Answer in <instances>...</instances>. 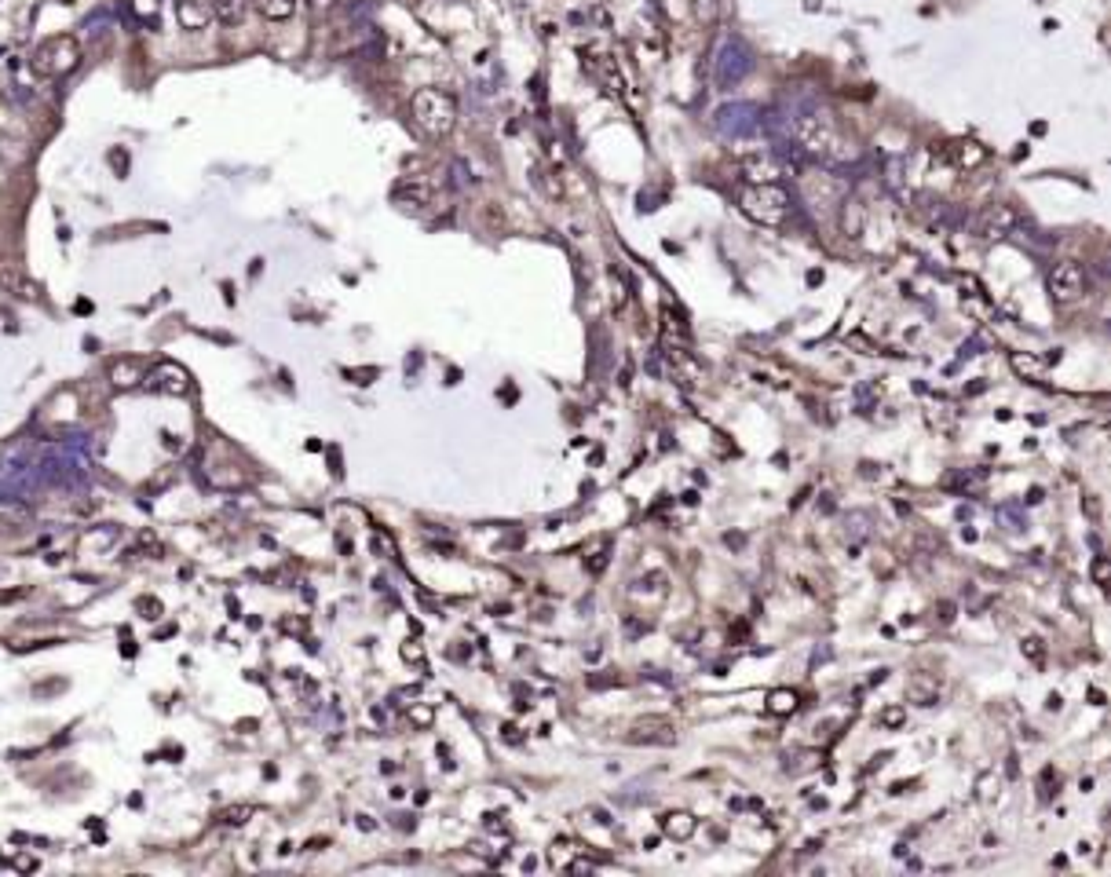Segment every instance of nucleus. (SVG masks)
<instances>
[{
    "instance_id": "obj_1",
    "label": "nucleus",
    "mask_w": 1111,
    "mask_h": 877,
    "mask_svg": "<svg viewBox=\"0 0 1111 877\" xmlns=\"http://www.w3.org/2000/svg\"><path fill=\"white\" fill-rule=\"evenodd\" d=\"M738 209H743L750 220H757L761 227H786L793 220V198L786 194V187L779 184H754L738 194Z\"/></svg>"
},
{
    "instance_id": "obj_2",
    "label": "nucleus",
    "mask_w": 1111,
    "mask_h": 877,
    "mask_svg": "<svg viewBox=\"0 0 1111 877\" xmlns=\"http://www.w3.org/2000/svg\"><path fill=\"white\" fill-rule=\"evenodd\" d=\"M413 121L428 132V136H450L457 125V99L442 88H421L410 103Z\"/></svg>"
},
{
    "instance_id": "obj_3",
    "label": "nucleus",
    "mask_w": 1111,
    "mask_h": 877,
    "mask_svg": "<svg viewBox=\"0 0 1111 877\" xmlns=\"http://www.w3.org/2000/svg\"><path fill=\"white\" fill-rule=\"evenodd\" d=\"M750 70H754V55H750V48L738 41V37H727V41H720V48H717V55H713V84L717 88H738L746 77H750Z\"/></svg>"
},
{
    "instance_id": "obj_4",
    "label": "nucleus",
    "mask_w": 1111,
    "mask_h": 877,
    "mask_svg": "<svg viewBox=\"0 0 1111 877\" xmlns=\"http://www.w3.org/2000/svg\"><path fill=\"white\" fill-rule=\"evenodd\" d=\"M81 62V44L73 37H48L33 52V70L41 77H66Z\"/></svg>"
},
{
    "instance_id": "obj_5",
    "label": "nucleus",
    "mask_w": 1111,
    "mask_h": 877,
    "mask_svg": "<svg viewBox=\"0 0 1111 877\" xmlns=\"http://www.w3.org/2000/svg\"><path fill=\"white\" fill-rule=\"evenodd\" d=\"M849 194V180L841 175H830V172H801V198L808 209H833L841 205Z\"/></svg>"
},
{
    "instance_id": "obj_6",
    "label": "nucleus",
    "mask_w": 1111,
    "mask_h": 877,
    "mask_svg": "<svg viewBox=\"0 0 1111 877\" xmlns=\"http://www.w3.org/2000/svg\"><path fill=\"white\" fill-rule=\"evenodd\" d=\"M1016 227H1021V212H1016L1009 202H991L976 212L973 220V234L983 238V241H1002L1009 238Z\"/></svg>"
},
{
    "instance_id": "obj_7",
    "label": "nucleus",
    "mask_w": 1111,
    "mask_h": 877,
    "mask_svg": "<svg viewBox=\"0 0 1111 877\" xmlns=\"http://www.w3.org/2000/svg\"><path fill=\"white\" fill-rule=\"evenodd\" d=\"M761 128V110L754 103H727L717 110V132L724 139H750Z\"/></svg>"
},
{
    "instance_id": "obj_8",
    "label": "nucleus",
    "mask_w": 1111,
    "mask_h": 877,
    "mask_svg": "<svg viewBox=\"0 0 1111 877\" xmlns=\"http://www.w3.org/2000/svg\"><path fill=\"white\" fill-rule=\"evenodd\" d=\"M1046 286H1049V297H1053L1057 304H1071V300H1078V297L1086 293L1089 278H1086V268H1082L1078 259H1060L1057 268L1049 271Z\"/></svg>"
},
{
    "instance_id": "obj_9",
    "label": "nucleus",
    "mask_w": 1111,
    "mask_h": 877,
    "mask_svg": "<svg viewBox=\"0 0 1111 877\" xmlns=\"http://www.w3.org/2000/svg\"><path fill=\"white\" fill-rule=\"evenodd\" d=\"M143 381H147L154 391H161V395H187V391H191V373L183 370L179 363H161V366H154Z\"/></svg>"
},
{
    "instance_id": "obj_10",
    "label": "nucleus",
    "mask_w": 1111,
    "mask_h": 877,
    "mask_svg": "<svg viewBox=\"0 0 1111 877\" xmlns=\"http://www.w3.org/2000/svg\"><path fill=\"white\" fill-rule=\"evenodd\" d=\"M33 526V508L26 501H15V497H0V538H12V534H23Z\"/></svg>"
},
{
    "instance_id": "obj_11",
    "label": "nucleus",
    "mask_w": 1111,
    "mask_h": 877,
    "mask_svg": "<svg viewBox=\"0 0 1111 877\" xmlns=\"http://www.w3.org/2000/svg\"><path fill=\"white\" fill-rule=\"evenodd\" d=\"M954 168H980L983 161H987V150L980 146V143H973V139H954V143H947L944 150H940Z\"/></svg>"
},
{
    "instance_id": "obj_12",
    "label": "nucleus",
    "mask_w": 1111,
    "mask_h": 877,
    "mask_svg": "<svg viewBox=\"0 0 1111 877\" xmlns=\"http://www.w3.org/2000/svg\"><path fill=\"white\" fill-rule=\"evenodd\" d=\"M625 742H647V746H673L677 742V735H673V724H666V721H643V724H636L629 735H625Z\"/></svg>"
},
{
    "instance_id": "obj_13",
    "label": "nucleus",
    "mask_w": 1111,
    "mask_h": 877,
    "mask_svg": "<svg viewBox=\"0 0 1111 877\" xmlns=\"http://www.w3.org/2000/svg\"><path fill=\"white\" fill-rule=\"evenodd\" d=\"M176 19H179V26L183 30H205L209 23H213V8L205 5V0H176Z\"/></svg>"
},
{
    "instance_id": "obj_14",
    "label": "nucleus",
    "mask_w": 1111,
    "mask_h": 877,
    "mask_svg": "<svg viewBox=\"0 0 1111 877\" xmlns=\"http://www.w3.org/2000/svg\"><path fill=\"white\" fill-rule=\"evenodd\" d=\"M659 823H662V834L669 841H691L695 830H698V819L691 812H666Z\"/></svg>"
},
{
    "instance_id": "obj_15",
    "label": "nucleus",
    "mask_w": 1111,
    "mask_h": 877,
    "mask_svg": "<svg viewBox=\"0 0 1111 877\" xmlns=\"http://www.w3.org/2000/svg\"><path fill=\"white\" fill-rule=\"evenodd\" d=\"M863 223H867V205H863V198L845 194V202H841V231H845L849 238H859V234H863Z\"/></svg>"
},
{
    "instance_id": "obj_16",
    "label": "nucleus",
    "mask_w": 1111,
    "mask_h": 877,
    "mask_svg": "<svg viewBox=\"0 0 1111 877\" xmlns=\"http://www.w3.org/2000/svg\"><path fill=\"white\" fill-rule=\"evenodd\" d=\"M252 5H256V12H260L263 19H271V23H286V19H293V15H297L300 0H252Z\"/></svg>"
},
{
    "instance_id": "obj_17",
    "label": "nucleus",
    "mask_w": 1111,
    "mask_h": 877,
    "mask_svg": "<svg viewBox=\"0 0 1111 877\" xmlns=\"http://www.w3.org/2000/svg\"><path fill=\"white\" fill-rule=\"evenodd\" d=\"M1009 366L1021 373V377H1028V381H1039L1042 370H1046V363H1042L1039 355H1031V351H1012V355H1009Z\"/></svg>"
},
{
    "instance_id": "obj_18",
    "label": "nucleus",
    "mask_w": 1111,
    "mask_h": 877,
    "mask_svg": "<svg viewBox=\"0 0 1111 877\" xmlns=\"http://www.w3.org/2000/svg\"><path fill=\"white\" fill-rule=\"evenodd\" d=\"M110 381H114L118 388H132V384L143 381V366L132 363V359H118V363L110 366Z\"/></svg>"
},
{
    "instance_id": "obj_19",
    "label": "nucleus",
    "mask_w": 1111,
    "mask_h": 877,
    "mask_svg": "<svg viewBox=\"0 0 1111 877\" xmlns=\"http://www.w3.org/2000/svg\"><path fill=\"white\" fill-rule=\"evenodd\" d=\"M793 710H797V694H793V691L779 687V691L768 694V713H772V717H790Z\"/></svg>"
},
{
    "instance_id": "obj_20",
    "label": "nucleus",
    "mask_w": 1111,
    "mask_h": 877,
    "mask_svg": "<svg viewBox=\"0 0 1111 877\" xmlns=\"http://www.w3.org/2000/svg\"><path fill=\"white\" fill-rule=\"evenodd\" d=\"M395 202H406V205L421 209V205L432 202V191H428L424 184H399V187H395Z\"/></svg>"
},
{
    "instance_id": "obj_21",
    "label": "nucleus",
    "mask_w": 1111,
    "mask_h": 877,
    "mask_svg": "<svg viewBox=\"0 0 1111 877\" xmlns=\"http://www.w3.org/2000/svg\"><path fill=\"white\" fill-rule=\"evenodd\" d=\"M242 15H245V0H216L213 5V19H220L227 26L242 23Z\"/></svg>"
},
{
    "instance_id": "obj_22",
    "label": "nucleus",
    "mask_w": 1111,
    "mask_h": 877,
    "mask_svg": "<svg viewBox=\"0 0 1111 877\" xmlns=\"http://www.w3.org/2000/svg\"><path fill=\"white\" fill-rule=\"evenodd\" d=\"M907 694H910V702H917V706H933V702L940 698V691H936V684H929L925 676H917L910 687H907Z\"/></svg>"
},
{
    "instance_id": "obj_23",
    "label": "nucleus",
    "mask_w": 1111,
    "mask_h": 877,
    "mask_svg": "<svg viewBox=\"0 0 1111 877\" xmlns=\"http://www.w3.org/2000/svg\"><path fill=\"white\" fill-rule=\"evenodd\" d=\"M252 816H256L252 805H231V808L220 812V823H223V826H242V823H249Z\"/></svg>"
},
{
    "instance_id": "obj_24",
    "label": "nucleus",
    "mask_w": 1111,
    "mask_h": 877,
    "mask_svg": "<svg viewBox=\"0 0 1111 877\" xmlns=\"http://www.w3.org/2000/svg\"><path fill=\"white\" fill-rule=\"evenodd\" d=\"M994 797H998V775H980V782H976V801L991 805Z\"/></svg>"
},
{
    "instance_id": "obj_25",
    "label": "nucleus",
    "mask_w": 1111,
    "mask_h": 877,
    "mask_svg": "<svg viewBox=\"0 0 1111 877\" xmlns=\"http://www.w3.org/2000/svg\"><path fill=\"white\" fill-rule=\"evenodd\" d=\"M1021 651H1024V655H1028L1035 665H1042V662H1046V651H1042V640H1039V637H1024V640H1021Z\"/></svg>"
},
{
    "instance_id": "obj_26",
    "label": "nucleus",
    "mask_w": 1111,
    "mask_h": 877,
    "mask_svg": "<svg viewBox=\"0 0 1111 877\" xmlns=\"http://www.w3.org/2000/svg\"><path fill=\"white\" fill-rule=\"evenodd\" d=\"M976 483H983V472H954V476H947V486H976Z\"/></svg>"
},
{
    "instance_id": "obj_27",
    "label": "nucleus",
    "mask_w": 1111,
    "mask_h": 877,
    "mask_svg": "<svg viewBox=\"0 0 1111 877\" xmlns=\"http://www.w3.org/2000/svg\"><path fill=\"white\" fill-rule=\"evenodd\" d=\"M1089 574H1093V581H1097V585H1107V574H1111L1107 556H1097V560H1093V567H1089Z\"/></svg>"
},
{
    "instance_id": "obj_28",
    "label": "nucleus",
    "mask_w": 1111,
    "mask_h": 877,
    "mask_svg": "<svg viewBox=\"0 0 1111 877\" xmlns=\"http://www.w3.org/2000/svg\"><path fill=\"white\" fill-rule=\"evenodd\" d=\"M903 721H907V710H903V706H892V710L881 713V724H885V728H899Z\"/></svg>"
},
{
    "instance_id": "obj_29",
    "label": "nucleus",
    "mask_w": 1111,
    "mask_h": 877,
    "mask_svg": "<svg viewBox=\"0 0 1111 877\" xmlns=\"http://www.w3.org/2000/svg\"><path fill=\"white\" fill-rule=\"evenodd\" d=\"M607 560H611V549H600V552H596V556L589 560V574H603Z\"/></svg>"
},
{
    "instance_id": "obj_30",
    "label": "nucleus",
    "mask_w": 1111,
    "mask_h": 877,
    "mask_svg": "<svg viewBox=\"0 0 1111 877\" xmlns=\"http://www.w3.org/2000/svg\"><path fill=\"white\" fill-rule=\"evenodd\" d=\"M403 658H406V662H424L421 644H417V640H406V644H403Z\"/></svg>"
},
{
    "instance_id": "obj_31",
    "label": "nucleus",
    "mask_w": 1111,
    "mask_h": 877,
    "mask_svg": "<svg viewBox=\"0 0 1111 877\" xmlns=\"http://www.w3.org/2000/svg\"><path fill=\"white\" fill-rule=\"evenodd\" d=\"M410 721H413L417 728H428V724H432V710H428V706H413V710H410Z\"/></svg>"
},
{
    "instance_id": "obj_32",
    "label": "nucleus",
    "mask_w": 1111,
    "mask_h": 877,
    "mask_svg": "<svg viewBox=\"0 0 1111 877\" xmlns=\"http://www.w3.org/2000/svg\"><path fill=\"white\" fill-rule=\"evenodd\" d=\"M849 523H852V531H849L852 538H863V534H867V512H856Z\"/></svg>"
},
{
    "instance_id": "obj_33",
    "label": "nucleus",
    "mask_w": 1111,
    "mask_h": 877,
    "mask_svg": "<svg viewBox=\"0 0 1111 877\" xmlns=\"http://www.w3.org/2000/svg\"><path fill=\"white\" fill-rule=\"evenodd\" d=\"M110 165H114L118 175H125V172H128V154H125V150H110Z\"/></svg>"
},
{
    "instance_id": "obj_34",
    "label": "nucleus",
    "mask_w": 1111,
    "mask_h": 877,
    "mask_svg": "<svg viewBox=\"0 0 1111 877\" xmlns=\"http://www.w3.org/2000/svg\"><path fill=\"white\" fill-rule=\"evenodd\" d=\"M136 607H139V610H147V618H157V614H161V603H157V599H150V596H143Z\"/></svg>"
},
{
    "instance_id": "obj_35",
    "label": "nucleus",
    "mask_w": 1111,
    "mask_h": 877,
    "mask_svg": "<svg viewBox=\"0 0 1111 877\" xmlns=\"http://www.w3.org/2000/svg\"><path fill=\"white\" fill-rule=\"evenodd\" d=\"M1021 775V764H1016V757H1009V764H1005V778H1016Z\"/></svg>"
},
{
    "instance_id": "obj_36",
    "label": "nucleus",
    "mask_w": 1111,
    "mask_h": 877,
    "mask_svg": "<svg viewBox=\"0 0 1111 877\" xmlns=\"http://www.w3.org/2000/svg\"><path fill=\"white\" fill-rule=\"evenodd\" d=\"M822 282V271H808V286H819Z\"/></svg>"
},
{
    "instance_id": "obj_37",
    "label": "nucleus",
    "mask_w": 1111,
    "mask_h": 877,
    "mask_svg": "<svg viewBox=\"0 0 1111 877\" xmlns=\"http://www.w3.org/2000/svg\"><path fill=\"white\" fill-rule=\"evenodd\" d=\"M698 5H713V0H698Z\"/></svg>"
}]
</instances>
